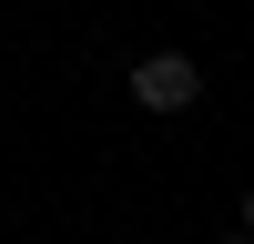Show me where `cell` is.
I'll use <instances>...</instances> for the list:
<instances>
[{
  "mask_svg": "<svg viewBox=\"0 0 254 244\" xmlns=\"http://www.w3.org/2000/svg\"><path fill=\"white\" fill-rule=\"evenodd\" d=\"M132 102L142 112H193L203 102V61L193 51H142L132 61Z\"/></svg>",
  "mask_w": 254,
  "mask_h": 244,
  "instance_id": "6da1fadb",
  "label": "cell"
},
{
  "mask_svg": "<svg viewBox=\"0 0 254 244\" xmlns=\"http://www.w3.org/2000/svg\"><path fill=\"white\" fill-rule=\"evenodd\" d=\"M234 234H254V183H244V203H234Z\"/></svg>",
  "mask_w": 254,
  "mask_h": 244,
  "instance_id": "7a4b0ae2",
  "label": "cell"
},
{
  "mask_svg": "<svg viewBox=\"0 0 254 244\" xmlns=\"http://www.w3.org/2000/svg\"><path fill=\"white\" fill-rule=\"evenodd\" d=\"M224 244H254V234H224Z\"/></svg>",
  "mask_w": 254,
  "mask_h": 244,
  "instance_id": "3957f363",
  "label": "cell"
}]
</instances>
